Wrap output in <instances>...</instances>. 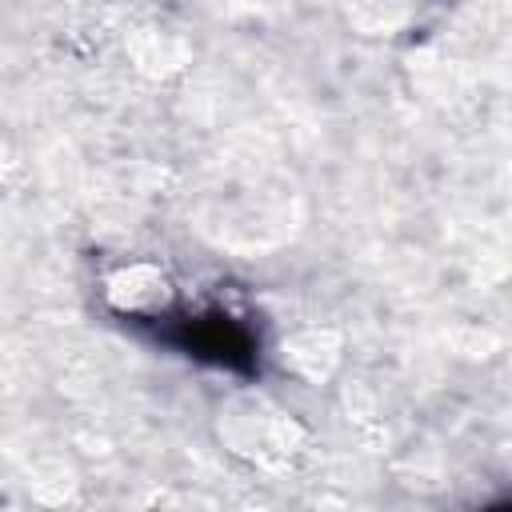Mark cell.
<instances>
[{
  "label": "cell",
  "instance_id": "1",
  "mask_svg": "<svg viewBox=\"0 0 512 512\" xmlns=\"http://www.w3.org/2000/svg\"><path fill=\"white\" fill-rule=\"evenodd\" d=\"M104 296L116 312H128V316H152L168 304L172 288H168V276L152 264H132V268H120L116 276H108L104 284Z\"/></svg>",
  "mask_w": 512,
  "mask_h": 512
}]
</instances>
